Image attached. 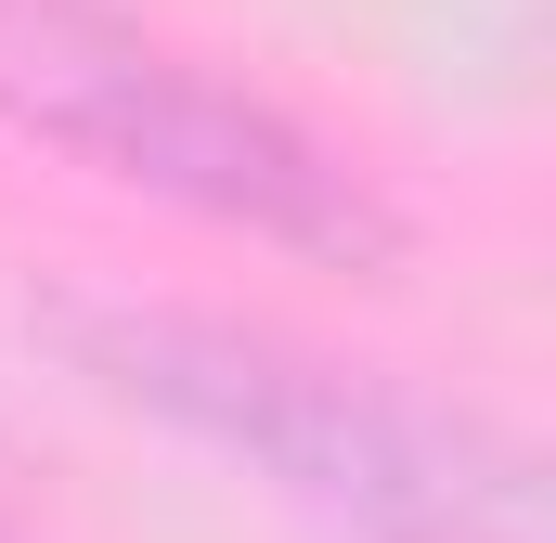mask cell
I'll return each mask as SVG.
<instances>
[{
  "label": "cell",
  "instance_id": "obj_1",
  "mask_svg": "<svg viewBox=\"0 0 556 543\" xmlns=\"http://www.w3.org/2000/svg\"><path fill=\"white\" fill-rule=\"evenodd\" d=\"M78 350L130 389V402L207 427L220 453L273 466L285 492H311L324 518L363 543H544L531 518V466L492 453L466 414L440 427L402 389H363L311 350H285L260 324H194V311H91Z\"/></svg>",
  "mask_w": 556,
  "mask_h": 543
},
{
  "label": "cell",
  "instance_id": "obj_2",
  "mask_svg": "<svg viewBox=\"0 0 556 543\" xmlns=\"http://www.w3.org/2000/svg\"><path fill=\"white\" fill-rule=\"evenodd\" d=\"M0 117L168 207L247 220L273 247H324V260L389 247V207L363 194L350 155H324L285 104L233 91L220 65H194L181 39H155L104 0H0Z\"/></svg>",
  "mask_w": 556,
  "mask_h": 543
}]
</instances>
